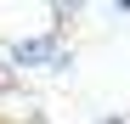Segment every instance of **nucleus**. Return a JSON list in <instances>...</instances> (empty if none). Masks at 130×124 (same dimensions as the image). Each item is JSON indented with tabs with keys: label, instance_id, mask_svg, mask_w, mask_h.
Wrapping results in <instances>:
<instances>
[{
	"label": "nucleus",
	"instance_id": "obj_1",
	"mask_svg": "<svg viewBox=\"0 0 130 124\" xmlns=\"http://www.w3.org/2000/svg\"><path fill=\"white\" fill-rule=\"evenodd\" d=\"M11 62H23V68H51V73H62V68H68V51H62L57 45V34H40V39H17V45L6 51Z\"/></svg>",
	"mask_w": 130,
	"mask_h": 124
},
{
	"label": "nucleus",
	"instance_id": "obj_2",
	"mask_svg": "<svg viewBox=\"0 0 130 124\" xmlns=\"http://www.w3.org/2000/svg\"><path fill=\"white\" fill-rule=\"evenodd\" d=\"M102 124H124V118H102Z\"/></svg>",
	"mask_w": 130,
	"mask_h": 124
}]
</instances>
